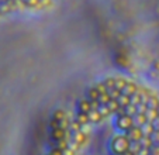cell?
I'll return each mask as SVG.
<instances>
[{
	"label": "cell",
	"instance_id": "ac0fdd59",
	"mask_svg": "<svg viewBox=\"0 0 159 155\" xmlns=\"http://www.w3.org/2000/svg\"><path fill=\"white\" fill-rule=\"evenodd\" d=\"M97 110L100 111V114H102L104 119H106V117H108V116L111 114V111H110V109H108L107 105H100V107L97 109Z\"/></svg>",
	"mask_w": 159,
	"mask_h": 155
},
{
	"label": "cell",
	"instance_id": "44dd1931",
	"mask_svg": "<svg viewBox=\"0 0 159 155\" xmlns=\"http://www.w3.org/2000/svg\"><path fill=\"white\" fill-rule=\"evenodd\" d=\"M49 155H65V152H63L62 149H59V148H57V147H55V148L51 149V154H49Z\"/></svg>",
	"mask_w": 159,
	"mask_h": 155
},
{
	"label": "cell",
	"instance_id": "2e32d148",
	"mask_svg": "<svg viewBox=\"0 0 159 155\" xmlns=\"http://www.w3.org/2000/svg\"><path fill=\"white\" fill-rule=\"evenodd\" d=\"M127 82H128V79H125V78H116V89L123 92L125 85H127Z\"/></svg>",
	"mask_w": 159,
	"mask_h": 155
},
{
	"label": "cell",
	"instance_id": "5b68a950",
	"mask_svg": "<svg viewBox=\"0 0 159 155\" xmlns=\"http://www.w3.org/2000/svg\"><path fill=\"white\" fill-rule=\"evenodd\" d=\"M90 110H92V103H90V100L84 96V97H82L78 103V113L89 114Z\"/></svg>",
	"mask_w": 159,
	"mask_h": 155
},
{
	"label": "cell",
	"instance_id": "3957f363",
	"mask_svg": "<svg viewBox=\"0 0 159 155\" xmlns=\"http://www.w3.org/2000/svg\"><path fill=\"white\" fill-rule=\"evenodd\" d=\"M116 128L118 130V133H127L134 127V117L128 116V114H120V116H116Z\"/></svg>",
	"mask_w": 159,
	"mask_h": 155
},
{
	"label": "cell",
	"instance_id": "5bb4252c",
	"mask_svg": "<svg viewBox=\"0 0 159 155\" xmlns=\"http://www.w3.org/2000/svg\"><path fill=\"white\" fill-rule=\"evenodd\" d=\"M145 116H147L148 121H149V123H153V121H155V120L159 117V111H158V109H149V107H148V110H147V113H145Z\"/></svg>",
	"mask_w": 159,
	"mask_h": 155
},
{
	"label": "cell",
	"instance_id": "e0dca14e",
	"mask_svg": "<svg viewBox=\"0 0 159 155\" xmlns=\"http://www.w3.org/2000/svg\"><path fill=\"white\" fill-rule=\"evenodd\" d=\"M141 128H142V131H144V134L149 135V137L153 134V131H155V127H153L152 123H147V124H145L144 127H141Z\"/></svg>",
	"mask_w": 159,
	"mask_h": 155
},
{
	"label": "cell",
	"instance_id": "7a4b0ae2",
	"mask_svg": "<svg viewBox=\"0 0 159 155\" xmlns=\"http://www.w3.org/2000/svg\"><path fill=\"white\" fill-rule=\"evenodd\" d=\"M27 2L28 0H0V16L9 14L13 12L27 10Z\"/></svg>",
	"mask_w": 159,
	"mask_h": 155
},
{
	"label": "cell",
	"instance_id": "277c9868",
	"mask_svg": "<svg viewBox=\"0 0 159 155\" xmlns=\"http://www.w3.org/2000/svg\"><path fill=\"white\" fill-rule=\"evenodd\" d=\"M127 137H128V140L131 141V144H134V143H141V141L144 140L145 134H144V131H142L141 127L134 125V127H132L131 130L127 133Z\"/></svg>",
	"mask_w": 159,
	"mask_h": 155
},
{
	"label": "cell",
	"instance_id": "8992f818",
	"mask_svg": "<svg viewBox=\"0 0 159 155\" xmlns=\"http://www.w3.org/2000/svg\"><path fill=\"white\" fill-rule=\"evenodd\" d=\"M66 128H63L62 125H59V127H57V128H52L51 130V135H52V140L54 141H62V140H65L66 138Z\"/></svg>",
	"mask_w": 159,
	"mask_h": 155
},
{
	"label": "cell",
	"instance_id": "4fadbf2b",
	"mask_svg": "<svg viewBox=\"0 0 159 155\" xmlns=\"http://www.w3.org/2000/svg\"><path fill=\"white\" fill-rule=\"evenodd\" d=\"M117 101H118V105L121 106V107H128L129 105H131V96H128V95H124V93H121V96L117 99Z\"/></svg>",
	"mask_w": 159,
	"mask_h": 155
},
{
	"label": "cell",
	"instance_id": "603a6c76",
	"mask_svg": "<svg viewBox=\"0 0 159 155\" xmlns=\"http://www.w3.org/2000/svg\"><path fill=\"white\" fill-rule=\"evenodd\" d=\"M152 124H153V127H155V130H159V117L152 123Z\"/></svg>",
	"mask_w": 159,
	"mask_h": 155
},
{
	"label": "cell",
	"instance_id": "7c38bea8",
	"mask_svg": "<svg viewBox=\"0 0 159 155\" xmlns=\"http://www.w3.org/2000/svg\"><path fill=\"white\" fill-rule=\"evenodd\" d=\"M86 140H87V137L82 130L80 131H76L75 134H73V143H76L78 145H83V144L86 143Z\"/></svg>",
	"mask_w": 159,
	"mask_h": 155
},
{
	"label": "cell",
	"instance_id": "30bf717a",
	"mask_svg": "<svg viewBox=\"0 0 159 155\" xmlns=\"http://www.w3.org/2000/svg\"><path fill=\"white\" fill-rule=\"evenodd\" d=\"M86 97L89 99L90 101H99L100 92H99V89H97V87H96V85H94V86H92L89 90H87V95H86Z\"/></svg>",
	"mask_w": 159,
	"mask_h": 155
},
{
	"label": "cell",
	"instance_id": "ffe728a7",
	"mask_svg": "<svg viewBox=\"0 0 159 155\" xmlns=\"http://www.w3.org/2000/svg\"><path fill=\"white\" fill-rule=\"evenodd\" d=\"M151 138H152V141H153V144H155V145H159V130H155V131H153V134L151 135Z\"/></svg>",
	"mask_w": 159,
	"mask_h": 155
},
{
	"label": "cell",
	"instance_id": "7402d4cb",
	"mask_svg": "<svg viewBox=\"0 0 159 155\" xmlns=\"http://www.w3.org/2000/svg\"><path fill=\"white\" fill-rule=\"evenodd\" d=\"M151 155H159V145H153L151 148Z\"/></svg>",
	"mask_w": 159,
	"mask_h": 155
},
{
	"label": "cell",
	"instance_id": "d6986e66",
	"mask_svg": "<svg viewBox=\"0 0 159 155\" xmlns=\"http://www.w3.org/2000/svg\"><path fill=\"white\" fill-rule=\"evenodd\" d=\"M57 148L62 149V151L65 152V151H68V149H69V143L66 141V138H65V140H62V141H58V143H57Z\"/></svg>",
	"mask_w": 159,
	"mask_h": 155
},
{
	"label": "cell",
	"instance_id": "ba28073f",
	"mask_svg": "<svg viewBox=\"0 0 159 155\" xmlns=\"http://www.w3.org/2000/svg\"><path fill=\"white\" fill-rule=\"evenodd\" d=\"M87 117H89V121L90 123H100L104 120V117L100 114V111L97 110V109H93V110H90L89 114H87Z\"/></svg>",
	"mask_w": 159,
	"mask_h": 155
},
{
	"label": "cell",
	"instance_id": "6da1fadb",
	"mask_svg": "<svg viewBox=\"0 0 159 155\" xmlns=\"http://www.w3.org/2000/svg\"><path fill=\"white\" fill-rule=\"evenodd\" d=\"M108 148H110L111 155H124L131 149V141L128 140L127 134H124V133H116L110 138Z\"/></svg>",
	"mask_w": 159,
	"mask_h": 155
},
{
	"label": "cell",
	"instance_id": "8fae6325",
	"mask_svg": "<svg viewBox=\"0 0 159 155\" xmlns=\"http://www.w3.org/2000/svg\"><path fill=\"white\" fill-rule=\"evenodd\" d=\"M148 105V107L149 109H159V96L158 95H151L149 97H148V100L145 101Z\"/></svg>",
	"mask_w": 159,
	"mask_h": 155
},
{
	"label": "cell",
	"instance_id": "52a82bcc",
	"mask_svg": "<svg viewBox=\"0 0 159 155\" xmlns=\"http://www.w3.org/2000/svg\"><path fill=\"white\" fill-rule=\"evenodd\" d=\"M139 86H141V85L135 83V82H132V81H128L127 82V85H125V87H124L123 93L124 95H128V96H134L135 93H138Z\"/></svg>",
	"mask_w": 159,
	"mask_h": 155
},
{
	"label": "cell",
	"instance_id": "9a60e30c",
	"mask_svg": "<svg viewBox=\"0 0 159 155\" xmlns=\"http://www.w3.org/2000/svg\"><path fill=\"white\" fill-rule=\"evenodd\" d=\"M76 121L79 123V125H80V127H84V125L90 124L87 114H83V113H78V114H76Z\"/></svg>",
	"mask_w": 159,
	"mask_h": 155
},
{
	"label": "cell",
	"instance_id": "9c48e42d",
	"mask_svg": "<svg viewBox=\"0 0 159 155\" xmlns=\"http://www.w3.org/2000/svg\"><path fill=\"white\" fill-rule=\"evenodd\" d=\"M148 121L147 116H145V113H137L134 116V125H137V127H144Z\"/></svg>",
	"mask_w": 159,
	"mask_h": 155
}]
</instances>
